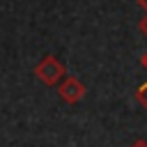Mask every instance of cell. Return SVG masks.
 Returning <instances> with one entry per match:
<instances>
[{
  "instance_id": "6da1fadb",
  "label": "cell",
  "mask_w": 147,
  "mask_h": 147,
  "mask_svg": "<svg viewBox=\"0 0 147 147\" xmlns=\"http://www.w3.org/2000/svg\"><path fill=\"white\" fill-rule=\"evenodd\" d=\"M34 76H37L44 85L53 87V85H57V83L64 80L67 69H64V64H62L55 55H44V57L37 62V67H34Z\"/></svg>"
},
{
  "instance_id": "7a4b0ae2",
  "label": "cell",
  "mask_w": 147,
  "mask_h": 147,
  "mask_svg": "<svg viewBox=\"0 0 147 147\" xmlns=\"http://www.w3.org/2000/svg\"><path fill=\"white\" fill-rule=\"evenodd\" d=\"M57 94H60V99L64 101V103H78L83 96H85V85L76 78V76H67L62 83H60V87H57Z\"/></svg>"
},
{
  "instance_id": "3957f363",
  "label": "cell",
  "mask_w": 147,
  "mask_h": 147,
  "mask_svg": "<svg viewBox=\"0 0 147 147\" xmlns=\"http://www.w3.org/2000/svg\"><path fill=\"white\" fill-rule=\"evenodd\" d=\"M136 101H138L142 108H147V83H142V85L136 87Z\"/></svg>"
},
{
  "instance_id": "277c9868",
  "label": "cell",
  "mask_w": 147,
  "mask_h": 147,
  "mask_svg": "<svg viewBox=\"0 0 147 147\" xmlns=\"http://www.w3.org/2000/svg\"><path fill=\"white\" fill-rule=\"evenodd\" d=\"M131 147H147V140H142V138H140V140H136Z\"/></svg>"
},
{
  "instance_id": "5b68a950",
  "label": "cell",
  "mask_w": 147,
  "mask_h": 147,
  "mask_svg": "<svg viewBox=\"0 0 147 147\" xmlns=\"http://www.w3.org/2000/svg\"><path fill=\"white\" fill-rule=\"evenodd\" d=\"M140 30H142V32H145V34H147V14H145V18H142V21H140Z\"/></svg>"
},
{
  "instance_id": "8992f818",
  "label": "cell",
  "mask_w": 147,
  "mask_h": 147,
  "mask_svg": "<svg viewBox=\"0 0 147 147\" xmlns=\"http://www.w3.org/2000/svg\"><path fill=\"white\" fill-rule=\"evenodd\" d=\"M138 5H140V7L145 9V14H147V0H138Z\"/></svg>"
},
{
  "instance_id": "52a82bcc",
  "label": "cell",
  "mask_w": 147,
  "mask_h": 147,
  "mask_svg": "<svg viewBox=\"0 0 147 147\" xmlns=\"http://www.w3.org/2000/svg\"><path fill=\"white\" fill-rule=\"evenodd\" d=\"M140 64H142V67H145V69H147V53H145V55H142V57H140Z\"/></svg>"
}]
</instances>
